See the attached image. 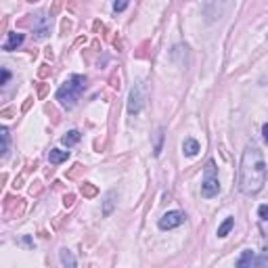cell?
Masks as SVG:
<instances>
[{
	"instance_id": "cell-1",
	"label": "cell",
	"mask_w": 268,
	"mask_h": 268,
	"mask_svg": "<svg viewBox=\"0 0 268 268\" xmlns=\"http://www.w3.org/2000/svg\"><path fill=\"white\" fill-rule=\"evenodd\" d=\"M268 168L264 153L260 151L256 143L245 145L241 155V166H239V191L243 195H258L266 184Z\"/></svg>"
},
{
	"instance_id": "cell-2",
	"label": "cell",
	"mask_w": 268,
	"mask_h": 268,
	"mask_svg": "<svg viewBox=\"0 0 268 268\" xmlns=\"http://www.w3.org/2000/svg\"><path fill=\"white\" fill-rule=\"evenodd\" d=\"M86 76H80V73H73V76L65 82V84L57 90V101L61 103L63 107L71 109L76 107V103L80 99V94L86 90Z\"/></svg>"
},
{
	"instance_id": "cell-3",
	"label": "cell",
	"mask_w": 268,
	"mask_h": 268,
	"mask_svg": "<svg viewBox=\"0 0 268 268\" xmlns=\"http://www.w3.org/2000/svg\"><path fill=\"white\" fill-rule=\"evenodd\" d=\"M220 193V180H218V168H216V161L214 159H207L205 161V168H203V182H201V195L205 199L216 197Z\"/></svg>"
},
{
	"instance_id": "cell-4",
	"label": "cell",
	"mask_w": 268,
	"mask_h": 268,
	"mask_svg": "<svg viewBox=\"0 0 268 268\" xmlns=\"http://www.w3.org/2000/svg\"><path fill=\"white\" fill-rule=\"evenodd\" d=\"M147 99H149L147 84L145 82H138V84L130 90V96H128V113L138 115L140 111H143V107L147 105Z\"/></svg>"
},
{
	"instance_id": "cell-5",
	"label": "cell",
	"mask_w": 268,
	"mask_h": 268,
	"mask_svg": "<svg viewBox=\"0 0 268 268\" xmlns=\"http://www.w3.org/2000/svg\"><path fill=\"white\" fill-rule=\"evenodd\" d=\"M184 220H187L184 212H180V210H172V212H168V214L161 216L159 222H157V226H159L161 230H172V228H176V226L184 224Z\"/></svg>"
},
{
	"instance_id": "cell-6",
	"label": "cell",
	"mask_w": 268,
	"mask_h": 268,
	"mask_svg": "<svg viewBox=\"0 0 268 268\" xmlns=\"http://www.w3.org/2000/svg\"><path fill=\"white\" fill-rule=\"evenodd\" d=\"M34 34H36V38H40V40L50 34V21L46 19V15H38V19H36V23H34Z\"/></svg>"
},
{
	"instance_id": "cell-7",
	"label": "cell",
	"mask_w": 268,
	"mask_h": 268,
	"mask_svg": "<svg viewBox=\"0 0 268 268\" xmlns=\"http://www.w3.org/2000/svg\"><path fill=\"white\" fill-rule=\"evenodd\" d=\"M25 42V36L23 34H17V32H11L9 34V38H6V42L2 44V50H6V53H11V50L15 48H19L21 44Z\"/></svg>"
},
{
	"instance_id": "cell-8",
	"label": "cell",
	"mask_w": 268,
	"mask_h": 268,
	"mask_svg": "<svg viewBox=\"0 0 268 268\" xmlns=\"http://www.w3.org/2000/svg\"><path fill=\"white\" fill-rule=\"evenodd\" d=\"M235 264H237V268H245V266L251 268V266H256V254H254L251 249H245Z\"/></svg>"
},
{
	"instance_id": "cell-9",
	"label": "cell",
	"mask_w": 268,
	"mask_h": 268,
	"mask_svg": "<svg viewBox=\"0 0 268 268\" xmlns=\"http://www.w3.org/2000/svg\"><path fill=\"white\" fill-rule=\"evenodd\" d=\"M69 159V151H59V149H50L48 153V161L53 163V166H57V163H63Z\"/></svg>"
},
{
	"instance_id": "cell-10",
	"label": "cell",
	"mask_w": 268,
	"mask_h": 268,
	"mask_svg": "<svg viewBox=\"0 0 268 268\" xmlns=\"http://www.w3.org/2000/svg\"><path fill=\"white\" fill-rule=\"evenodd\" d=\"M182 151H184V155H189V157H195V155L199 153V143L195 138H184Z\"/></svg>"
},
{
	"instance_id": "cell-11",
	"label": "cell",
	"mask_w": 268,
	"mask_h": 268,
	"mask_svg": "<svg viewBox=\"0 0 268 268\" xmlns=\"http://www.w3.org/2000/svg\"><path fill=\"white\" fill-rule=\"evenodd\" d=\"M115 197H117L115 191H109L107 195H105V203H103V216H109L111 212H113V205L117 203Z\"/></svg>"
},
{
	"instance_id": "cell-12",
	"label": "cell",
	"mask_w": 268,
	"mask_h": 268,
	"mask_svg": "<svg viewBox=\"0 0 268 268\" xmlns=\"http://www.w3.org/2000/svg\"><path fill=\"white\" fill-rule=\"evenodd\" d=\"M0 140H2V147H0V155L6 157L9 155V147H11V138H9V130H6V126L0 128Z\"/></svg>"
},
{
	"instance_id": "cell-13",
	"label": "cell",
	"mask_w": 268,
	"mask_h": 268,
	"mask_svg": "<svg viewBox=\"0 0 268 268\" xmlns=\"http://www.w3.org/2000/svg\"><path fill=\"white\" fill-rule=\"evenodd\" d=\"M80 138H82V134L78 132V130H69L65 134V136L61 138V143L65 145V147H73L76 143H80Z\"/></svg>"
},
{
	"instance_id": "cell-14",
	"label": "cell",
	"mask_w": 268,
	"mask_h": 268,
	"mask_svg": "<svg viewBox=\"0 0 268 268\" xmlns=\"http://www.w3.org/2000/svg\"><path fill=\"white\" fill-rule=\"evenodd\" d=\"M59 256H61V264H63V266H67V268H76L78 262H76V258L71 256V251H69V249H65V247H63L61 251H59Z\"/></svg>"
},
{
	"instance_id": "cell-15",
	"label": "cell",
	"mask_w": 268,
	"mask_h": 268,
	"mask_svg": "<svg viewBox=\"0 0 268 268\" xmlns=\"http://www.w3.org/2000/svg\"><path fill=\"white\" fill-rule=\"evenodd\" d=\"M233 226H235V218H226V220L218 226V237H226L230 230H233Z\"/></svg>"
},
{
	"instance_id": "cell-16",
	"label": "cell",
	"mask_w": 268,
	"mask_h": 268,
	"mask_svg": "<svg viewBox=\"0 0 268 268\" xmlns=\"http://www.w3.org/2000/svg\"><path fill=\"white\" fill-rule=\"evenodd\" d=\"M258 216H260V224H262V228L266 230L268 228V205H260L258 207Z\"/></svg>"
},
{
	"instance_id": "cell-17",
	"label": "cell",
	"mask_w": 268,
	"mask_h": 268,
	"mask_svg": "<svg viewBox=\"0 0 268 268\" xmlns=\"http://www.w3.org/2000/svg\"><path fill=\"white\" fill-rule=\"evenodd\" d=\"M161 147H163V128L157 130V136H155V147H153V155L157 157L161 153Z\"/></svg>"
},
{
	"instance_id": "cell-18",
	"label": "cell",
	"mask_w": 268,
	"mask_h": 268,
	"mask_svg": "<svg viewBox=\"0 0 268 268\" xmlns=\"http://www.w3.org/2000/svg\"><path fill=\"white\" fill-rule=\"evenodd\" d=\"M82 195H84V197H94L96 195V187H92L90 182H84V184H82Z\"/></svg>"
},
{
	"instance_id": "cell-19",
	"label": "cell",
	"mask_w": 268,
	"mask_h": 268,
	"mask_svg": "<svg viewBox=\"0 0 268 268\" xmlns=\"http://www.w3.org/2000/svg\"><path fill=\"white\" fill-rule=\"evenodd\" d=\"M256 266H268V245L262 249V254L256 256Z\"/></svg>"
},
{
	"instance_id": "cell-20",
	"label": "cell",
	"mask_w": 268,
	"mask_h": 268,
	"mask_svg": "<svg viewBox=\"0 0 268 268\" xmlns=\"http://www.w3.org/2000/svg\"><path fill=\"white\" fill-rule=\"evenodd\" d=\"M128 4H130V0H115V2H113V11L115 13H122V11L128 9Z\"/></svg>"
},
{
	"instance_id": "cell-21",
	"label": "cell",
	"mask_w": 268,
	"mask_h": 268,
	"mask_svg": "<svg viewBox=\"0 0 268 268\" xmlns=\"http://www.w3.org/2000/svg\"><path fill=\"white\" fill-rule=\"evenodd\" d=\"M9 80H11V71L6 69V67H2V76H0V84L6 86V84H9Z\"/></svg>"
},
{
	"instance_id": "cell-22",
	"label": "cell",
	"mask_w": 268,
	"mask_h": 268,
	"mask_svg": "<svg viewBox=\"0 0 268 268\" xmlns=\"http://www.w3.org/2000/svg\"><path fill=\"white\" fill-rule=\"evenodd\" d=\"M262 138H264V143L268 145V122L262 126Z\"/></svg>"
},
{
	"instance_id": "cell-23",
	"label": "cell",
	"mask_w": 268,
	"mask_h": 268,
	"mask_svg": "<svg viewBox=\"0 0 268 268\" xmlns=\"http://www.w3.org/2000/svg\"><path fill=\"white\" fill-rule=\"evenodd\" d=\"M73 203V195H65V199H63V205L65 207H69Z\"/></svg>"
}]
</instances>
